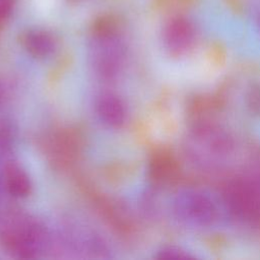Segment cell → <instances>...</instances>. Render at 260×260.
Listing matches in <instances>:
<instances>
[{
	"label": "cell",
	"mask_w": 260,
	"mask_h": 260,
	"mask_svg": "<svg viewBox=\"0 0 260 260\" xmlns=\"http://www.w3.org/2000/svg\"><path fill=\"white\" fill-rule=\"evenodd\" d=\"M172 209L181 223L199 230L218 228L228 217V209L222 199L201 188L179 192L173 200Z\"/></svg>",
	"instance_id": "cell-1"
},
{
	"label": "cell",
	"mask_w": 260,
	"mask_h": 260,
	"mask_svg": "<svg viewBox=\"0 0 260 260\" xmlns=\"http://www.w3.org/2000/svg\"><path fill=\"white\" fill-rule=\"evenodd\" d=\"M3 243L21 257H30L42 244V231L34 223H24L3 233Z\"/></svg>",
	"instance_id": "cell-2"
},
{
	"label": "cell",
	"mask_w": 260,
	"mask_h": 260,
	"mask_svg": "<svg viewBox=\"0 0 260 260\" xmlns=\"http://www.w3.org/2000/svg\"><path fill=\"white\" fill-rule=\"evenodd\" d=\"M24 49L36 58H46L52 55L56 49L54 37L47 30L34 28L25 31L21 39Z\"/></svg>",
	"instance_id": "cell-3"
},
{
	"label": "cell",
	"mask_w": 260,
	"mask_h": 260,
	"mask_svg": "<svg viewBox=\"0 0 260 260\" xmlns=\"http://www.w3.org/2000/svg\"><path fill=\"white\" fill-rule=\"evenodd\" d=\"M96 111L101 119L113 127L121 126L126 119V109L122 100L112 93L103 94L96 103Z\"/></svg>",
	"instance_id": "cell-4"
},
{
	"label": "cell",
	"mask_w": 260,
	"mask_h": 260,
	"mask_svg": "<svg viewBox=\"0 0 260 260\" xmlns=\"http://www.w3.org/2000/svg\"><path fill=\"white\" fill-rule=\"evenodd\" d=\"M6 187L14 197H26L30 193L31 183L27 174L18 166L11 165L6 169Z\"/></svg>",
	"instance_id": "cell-5"
},
{
	"label": "cell",
	"mask_w": 260,
	"mask_h": 260,
	"mask_svg": "<svg viewBox=\"0 0 260 260\" xmlns=\"http://www.w3.org/2000/svg\"><path fill=\"white\" fill-rule=\"evenodd\" d=\"M13 6L14 0H0V22L6 20L10 16Z\"/></svg>",
	"instance_id": "cell-6"
}]
</instances>
